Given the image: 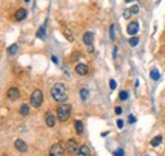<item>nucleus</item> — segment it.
<instances>
[{
	"instance_id": "nucleus-5",
	"label": "nucleus",
	"mask_w": 165,
	"mask_h": 156,
	"mask_svg": "<svg viewBox=\"0 0 165 156\" xmlns=\"http://www.w3.org/2000/svg\"><path fill=\"white\" fill-rule=\"evenodd\" d=\"M138 28H140L138 22H131L128 26H127V33L131 36H135L138 32Z\"/></svg>"
},
{
	"instance_id": "nucleus-6",
	"label": "nucleus",
	"mask_w": 165,
	"mask_h": 156,
	"mask_svg": "<svg viewBox=\"0 0 165 156\" xmlns=\"http://www.w3.org/2000/svg\"><path fill=\"white\" fill-rule=\"evenodd\" d=\"M66 149L69 152H76L79 151V146H78V142L75 140H69L66 142Z\"/></svg>"
},
{
	"instance_id": "nucleus-11",
	"label": "nucleus",
	"mask_w": 165,
	"mask_h": 156,
	"mask_svg": "<svg viewBox=\"0 0 165 156\" xmlns=\"http://www.w3.org/2000/svg\"><path fill=\"white\" fill-rule=\"evenodd\" d=\"M55 123H56V118H55V116L51 114V113H47V114H46V124H47L48 127H53Z\"/></svg>"
},
{
	"instance_id": "nucleus-30",
	"label": "nucleus",
	"mask_w": 165,
	"mask_h": 156,
	"mask_svg": "<svg viewBox=\"0 0 165 156\" xmlns=\"http://www.w3.org/2000/svg\"><path fill=\"white\" fill-rule=\"evenodd\" d=\"M114 112H116V114H121V113H122V108L121 107H116Z\"/></svg>"
},
{
	"instance_id": "nucleus-22",
	"label": "nucleus",
	"mask_w": 165,
	"mask_h": 156,
	"mask_svg": "<svg viewBox=\"0 0 165 156\" xmlns=\"http://www.w3.org/2000/svg\"><path fill=\"white\" fill-rule=\"evenodd\" d=\"M127 98H128V93L127 91H121L120 93V99L121 100H126Z\"/></svg>"
},
{
	"instance_id": "nucleus-16",
	"label": "nucleus",
	"mask_w": 165,
	"mask_h": 156,
	"mask_svg": "<svg viewBox=\"0 0 165 156\" xmlns=\"http://www.w3.org/2000/svg\"><path fill=\"white\" fill-rule=\"evenodd\" d=\"M161 141H163V137L161 136H156V137H154L151 140V146H154V147L159 146L160 143H161Z\"/></svg>"
},
{
	"instance_id": "nucleus-21",
	"label": "nucleus",
	"mask_w": 165,
	"mask_h": 156,
	"mask_svg": "<svg viewBox=\"0 0 165 156\" xmlns=\"http://www.w3.org/2000/svg\"><path fill=\"white\" fill-rule=\"evenodd\" d=\"M130 45L132 46V47H135V46L138 45V37H132V38H130Z\"/></svg>"
},
{
	"instance_id": "nucleus-29",
	"label": "nucleus",
	"mask_w": 165,
	"mask_h": 156,
	"mask_svg": "<svg viewBox=\"0 0 165 156\" xmlns=\"http://www.w3.org/2000/svg\"><path fill=\"white\" fill-rule=\"evenodd\" d=\"M117 126H118V128H122V127H123V121H122V119H118V121H117Z\"/></svg>"
},
{
	"instance_id": "nucleus-33",
	"label": "nucleus",
	"mask_w": 165,
	"mask_h": 156,
	"mask_svg": "<svg viewBox=\"0 0 165 156\" xmlns=\"http://www.w3.org/2000/svg\"><path fill=\"white\" fill-rule=\"evenodd\" d=\"M125 1H126V3H131V1H132V0H125Z\"/></svg>"
},
{
	"instance_id": "nucleus-7",
	"label": "nucleus",
	"mask_w": 165,
	"mask_h": 156,
	"mask_svg": "<svg viewBox=\"0 0 165 156\" xmlns=\"http://www.w3.org/2000/svg\"><path fill=\"white\" fill-rule=\"evenodd\" d=\"M14 146H15V149L20 151V152H25V151L28 150V146H27V143H25L23 140H17L14 142Z\"/></svg>"
},
{
	"instance_id": "nucleus-28",
	"label": "nucleus",
	"mask_w": 165,
	"mask_h": 156,
	"mask_svg": "<svg viewBox=\"0 0 165 156\" xmlns=\"http://www.w3.org/2000/svg\"><path fill=\"white\" fill-rule=\"evenodd\" d=\"M131 12H132V14H137L138 13V6L137 5H133L131 8Z\"/></svg>"
},
{
	"instance_id": "nucleus-10",
	"label": "nucleus",
	"mask_w": 165,
	"mask_h": 156,
	"mask_svg": "<svg viewBox=\"0 0 165 156\" xmlns=\"http://www.w3.org/2000/svg\"><path fill=\"white\" fill-rule=\"evenodd\" d=\"M8 98L10 100H15L19 98V91L17 88H10L9 90H8Z\"/></svg>"
},
{
	"instance_id": "nucleus-12",
	"label": "nucleus",
	"mask_w": 165,
	"mask_h": 156,
	"mask_svg": "<svg viewBox=\"0 0 165 156\" xmlns=\"http://www.w3.org/2000/svg\"><path fill=\"white\" fill-rule=\"evenodd\" d=\"M37 37H38L40 40H43L45 37H46V23L42 24L41 28L37 31Z\"/></svg>"
},
{
	"instance_id": "nucleus-23",
	"label": "nucleus",
	"mask_w": 165,
	"mask_h": 156,
	"mask_svg": "<svg viewBox=\"0 0 165 156\" xmlns=\"http://www.w3.org/2000/svg\"><path fill=\"white\" fill-rule=\"evenodd\" d=\"M109 36H111V40H112V41L116 38V37H114V26H113V24H112L111 27H109Z\"/></svg>"
},
{
	"instance_id": "nucleus-34",
	"label": "nucleus",
	"mask_w": 165,
	"mask_h": 156,
	"mask_svg": "<svg viewBox=\"0 0 165 156\" xmlns=\"http://www.w3.org/2000/svg\"><path fill=\"white\" fill-rule=\"evenodd\" d=\"M24 1H25V3H28V1H29V0H24Z\"/></svg>"
},
{
	"instance_id": "nucleus-27",
	"label": "nucleus",
	"mask_w": 165,
	"mask_h": 156,
	"mask_svg": "<svg viewBox=\"0 0 165 156\" xmlns=\"http://www.w3.org/2000/svg\"><path fill=\"white\" fill-rule=\"evenodd\" d=\"M128 122L130 123H135V122H136V117H135L133 114H130L128 116Z\"/></svg>"
},
{
	"instance_id": "nucleus-17",
	"label": "nucleus",
	"mask_w": 165,
	"mask_h": 156,
	"mask_svg": "<svg viewBox=\"0 0 165 156\" xmlns=\"http://www.w3.org/2000/svg\"><path fill=\"white\" fill-rule=\"evenodd\" d=\"M150 76H151L152 80H159L160 74H159V71L156 70V69H152V70L150 71Z\"/></svg>"
},
{
	"instance_id": "nucleus-24",
	"label": "nucleus",
	"mask_w": 165,
	"mask_h": 156,
	"mask_svg": "<svg viewBox=\"0 0 165 156\" xmlns=\"http://www.w3.org/2000/svg\"><path fill=\"white\" fill-rule=\"evenodd\" d=\"M131 14H132V12H131V9H130V10H128V9H125V10H123V17H125L126 19H128L130 17H131Z\"/></svg>"
},
{
	"instance_id": "nucleus-8",
	"label": "nucleus",
	"mask_w": 165,
	"mask_h": 156,
	"mask_svg": "<svg viewBox=\"0 0 165 156\" xmlns=\"http://www.w3.org/2000/svg\"><path fill=\"white\" fill-rule=\"evenodd\" d=\"M83 41H84V43H85L86 46H92V45H93V42H94V35H93L92 32L84 33Z\"/></svg>"
},
{
	"instance_id": "nucleus-31",
	"label": "nucleus",
	"mask_w": 165,
	"mask_h": 156,
	"mask_svg": "<svg viewBox=\"0 0 165 156\" xmlns=\"http://www.w3.org/2000/svg\"><path fill=\"white\" fill-rule=\"evenodd\" d=\"M117 50H118L117 47H114V50H113V57H116V56H117Z\"/></svg>"
},
{
	"instance_id": "nucleus-4",
	"label": "nucleus",
	"mask_w": 165,
	"mask_h": 156,
	"mask_svg": "<svg viewBox=\"0 0 165 156\" xmlns=\"http://www.w3.org/2000/svg\"><path fill=\"white\" fill-rule=\"evenodd\" d=\"M50 154H51V156H62L65 154V149L62 147L61 143H55V145L51 146Z\"/></svg>"
},
{
	"instance_id": "nucleus-15",
	"label": "nucleus",
	"mask_w": 165,
	"mask_h": 156,
	"mask_svg": "<svg viewBox=\"0 0 165 156\" xmlns=\"http://www.w3.org/2000/svg\"><path fill=\"white\" fill-rule=\"evenodd\" d=\"M78 154H79L80 156H88V155H89V147H88L86 145H83V146L79 149Z\"/></svg>"
},
{
	"instance_id": "nucleus-26",
	"label": "nucleus",
	"mask_w": 165,
	"mask_h": 156,
	"mask_svg": "<svg viewBox=\"0 0 165 156\" xmlns=\"http://www.w3.org/2000/svg\"><path fill=\"white\" fill-rule=\"evenodd\" d=\"M114 156H123L125 155V151L123 150H117V151H114L113 152Z\"/></svg>"
},
{
	"instance_id": "nucleus-1",
	"label": "nucleus",
	"mask_w": 165,
	"mask_h": 156,
	"mask_svg": "<svg viewBox=\"0 0 165 156\" xmlns=\"http://www.w3.org/2000/svg\"><path fill=\"white\" fill-rule=\"evenodd\" d=\"M51 95L52 98L58 103H63L67 99V94H66V88L62 83H57L55 84L51 89Z\"/></svg>"
},
{
	"instance_id": "nucleus-19",
	"label": "nucleus",
	"mask_w": 165,
	"mask_h": 156,
	"mask_svg": "<svg viewBox=\"0 0 165 156\" xmlns=\"http://www.w3.org/2000/svg\"><path fill=\"white\" fill-rule=\"evenodd\" d=\"M28 113H29V107L27 104H23L22 107H20V114H22V116H27Z\"/></svg>"
},
{
	"instance_id": "nucleus-20",
	"label": "nucleus",
	"mask_w": 165,
	"mask_h": 156,
	"mask_svg": "<svg viewBox=\"0 0 165 156\" xmlns=\"http://www.w3.org/2000/svg\"><path fill=\"white\" fill-rule=\"evenodd\" d=\"M88 95H89L88 89H85V88H84V89L80 90V96H81L83 100H86V99H88Z\"/></svg>"
},
{
	"instance_id": "nucleus-35",
	"label": "nucleus",
	"mask_w": 165,
	"mask_h": 156,
	"mask_svg": "<svg viewBox=\"0 0 165 156\" xmlns=\"http://www.w3.org/2000/svg\"><path fill=\"white\" fill-rule=\"evenodd\" d=\"M164 56H165V50H164Z\"/></svg>"
},
{
	"instance_id": "nucleus-13",
	"label": "nucleus",
	"mask_w": 165,
	"mask_h": 156,
	"mask_svg": "<svg viewBox=\"0 0 165 156\" xmlns=\"http://www.w3.org/2000/svg\"><path fill=\"white\" fill-rule=\"evenodd\" d=\"M25 17H27V12H25V9H19V10H17V13H15L17 20H23Z\"/></svg>"
},
{
	"instance_id": "nucleus-2",
	"label": "nucleus",
	"mask_w": 165,
	"mask_h": 156,
	"mask_svg": "<svg viewBox=\"0 0 165 156\" xmlns=\"http://www.w3.org/2000/svg\"><path fill=\"white\" fill-rule=\"evenodd\" d=\"M71 113V107L69 104H61L60 107L57 108V119L61 122H65L67 118L70 117Z\"/></svg>"
},
{
	"instance_id": "nucleus-9",
	"label": "nucleus",
	"mask_w": 165,
	"mask_h": 156,
	"mask_svg": "<svg viewBox=\"0 0 165 156\" xmlns=\"http://www.w3.org/2000/svg\"><path fill=\"white\" fill-rule=\"evenodd\" d=\"M75 71H76V74H79V75H86L88 74V66L85 64H78L75 67Z\"/></svg>"
},
{
	"instance_id": "nucleus-14",
	"label": "nucleus",
	"mask_w": 165,
	"mask_h": 156,
	"mask_svg": "<svg viewBox=\"0 0 165 156\" xmlns=\"http://www.w3.org/2000/svg\"><path fill=\"white\" fill-rule=\"evenodd\" d=\"M75 131H76V133H78V134L83 133V131H84V124H83L81 121H76V122H75Z\"/></svg>"
},
{
	"instance_id": "nucleus-18",
	"label": "nucleus",
	"mask_w": 165,
	"mask_h": 156,
	"mask_svg": "<svg viewBox=\"0 0 165 156\" xmlns=\"http://www.w3.org/2000/svg\"><path fill=\"white\" fill-rule=\"evenodd\" d=\"M17 51H18V45H17V43L12 45L10 47L8 48V53H9V55H14V53H17Z\"/></svg>"
},
{
	"instance_id": "nucleus-32",
	"label": "nucleus",
	"mask_w": 165,
	"mask_h": 156,
	"mask_svg": "<svg viewBox=\"0 0 165 156\" xmlns=\"http://www.w3.org/2000/svg\"><path fill=\"white\" fill-rule=\"evenodd\" d=\"M52 61L55 62V64H57V62H58V60H57V57H56V56H52Z\"/></svg>"
},
{
	"instance_id": "nucleus-3",
	"label": "nucleus",
	"mask_w": 165,
	"mask_h": 156,
	"mask_svg": "<svg viewBox=\"0 0 165 156\" xmlns=\"http://www.w3.org/2000/svg\"><path fill=\"white\" fill-rule=\"evenodd\" d=\"M42 102H43V94H42V91L38 90V89L35 90L31 95V104L35 108H38L42 104Z\"/></svg>"
},
{
	"instance_id": "nucleus-25",
	"label": "nucleus",
	"mask_w": 165,
	"mask_h": 156,
	"mask_svg": "<svg viewBox=\"0 0 165 156\" xmlns=\"http://www.w3.org/2000/svg\"><path fill=\"white\" fill-rule=\"evenodd\" d=\"M109 85H111V89H112V90H114V89L117 88V84H116V81H114L113 79L109 80Z\"/></svg>"
}]
</instances>
